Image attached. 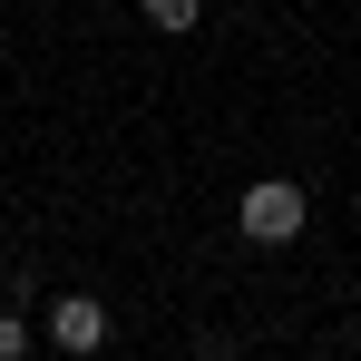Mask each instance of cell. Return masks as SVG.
<instances>
[{
	"mask_svg": "<svg viewBox=\"0 0 361 361\" xmlns=\"http://www.w3.org/2000/svg\"><path fill=\"white\" fill-rule=\"evenodd\" d=\"M352 312H361V293H352Z\"/></svg>",
	"mask_w": 361,
	"mask_h": 361,
	"instance_id": "5",
	"label": "cell"
},
{
	"mask_svg": "<svg viewBox=\"0 0 361 361\" xmlns=\"http://www.w3.org/2000/svg\"><path fill=\"white\" fill-rule=\"evenodd\" d=\"M205 0H147V30H195Z\"/></svg>",
	"mask_w": 361,
	"mask_h": 361,
	"instance_id": "4",
	"label": "cell"
},
{
	"mask_svg": "<svg viewBox=\"0 0 361 361\" xmlns=\"http://www.w3.org/2000/svg\"><path fill=\"white\" fill-rule=\"evenodd\" d=\"M302 225H312V195H302L293 176H254V185L235 195V235L264 244V254H274V244H293Z\"/></svg>",
	"mask_w": 361,
	"mask_h": 361,
	"instance_id": "1",
	"label": "cell"
},
{
	"mask_svg": "<svg viewBox=\"0 0 361 361\" xmlns=\"http://www.w3.org/2000/svg\"><path fill=\"white\" fill-rule=\"evenodd\" d=\"M30 342H39V322L30 312H0V361H30Z\"/></svg>",
	"mask_w": 361,
	"mask_h": 361,
	"instance_id": "3",
	"label": "cell"
},
{
	"mask_svg": "<svg viewBox=\"0 0 361 361\" xmlns=\"http://www.w3.org/2000/svg\"><path fill=\"white\" fill-rule=\"evenodd\" d=\"M39 342L68 352V361H88L98 342H108V302H98V293H59L49 312H39Z\"/></svg>",
	"mask_w": 361,
	"mask_h": 361,
	"instance_id": "2",
	"label": "cell"
}]
</instances>
